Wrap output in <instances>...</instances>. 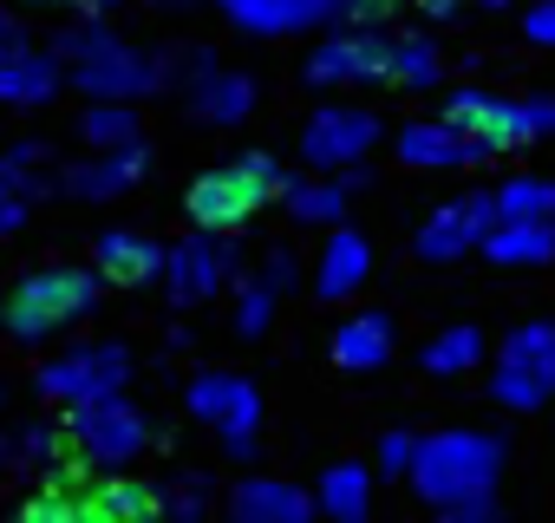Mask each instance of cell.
Masks as SVG:
<instances>
[{
  "instance_id": "cell-21",
  "label": "cell",
  "mask_w": 555,
  "mask_h": 523,
  "mask_svg": "<svg viewBox=\"0 0 555 523\" xmlns=\"http://www.w3.org/2000/svg\"><path fill=\"white\" fill-rule=\"evenodd\" d=\"M392 347H399V328H392V315H379V308L347 315V321L334 328V341H327V354H334L340 373H379V367L392 360Z\"/></svg>"
},
{
  "instance_id": "cell-32",
  "label": "cell",
  "mask_w": 555,
  "mask_h": 523,
  "mask_svg": "<svg viewBox=\"0 0 555 523\" xmlns=\"http://www.w3.org/2000/svg\"><path fill=\"white\" fill-rule=\"evenodd\" d=\"M274 302H282V295H274L261 276H235V334L242 341H261L268 321H274Z\"/></svg>"
},
{
  "instance_id": "cell-2",
  "label": "cell",
  "mask_w": 555,
  "mask_h": 523,
  "mask_svg": "<svg viewBox=\"0 0 555 523\" xmlns=\"http://www.w3.org/2000/svg\"><path fill=\"white\" fill-rule=\"evenodd\" d=\"M53 60H66V79L86 92V99H151V92H164V60L157 53H144V47H131V40H118L105 21H79V27H66L60 40H53Z\"/></svg>"
},
{
  "instance_id": "cell-33",
  "label": "cell",
  "mask_w": 555,
  "mask_h": 523,
  "mask_svg": "<svg viewBox=\"0 0 555 523\" xmlns=\"http://www.w3.org/2000/svg\"><path fill=\"white\" fill-rule=\"evenodd\" d=\"M21 516H27V523H73V516H79V490H66V484H47V477H40V490L21 503Z\"/></svg>"
},
{
  "instance_id": "cell-43",
  "label": "cell",
  "mask_w": 555,
  "mask_h": 523,
  "mask_svg": "<svg viewBox=\"0 0 555 523\" xmlns=\"http://www.w3.org/2000/svg\"><path fill=\"white\" fill-rule=\"evenodd\" d=\"M66 8H79V14H92V21H105V14L118 8V0H66Z\"/></svg>"
},
{
  "instance_id": "cell-6",
  "label": "cell",
  "mask_w": 555,
  "mask_h": 523,
  "mask_svg": "<svg viewBox=\"0 0 555 523\" xmlns=\"http://www.w3.org/2000/svg\"><path fill=\"white\" fill-rule=\"evenodd\" d=\"M183 406H190L196 425H209V432L222 438V451H229L235 464H248V458L261 451V393H255L248 373L203 367V373H190Z\"/></svg>"
},
{
  "instance_id": "cell-3",
  "label": "cell",
  "mask_w": 555,
  "mask_h": 523,
  "mask_svg": "<svg viewBox=\"0 0 555 523\" xmlns=\"http://www.w3.org/2000/svg\"><path fill=\"white\" fill-rule=\"evenodd\" d=\"M92 308H99V269H27L0 302V328L21 347H40L79 328Z\"/></svg>"
},
{
  "instance_id": "cell-14",
  "label": "cell",
  "mask_w": 555,
  "mask_h": 523,
  "mask_svg": "<svg viewBox=\"0 0 555 523\" xmlns=\"http://www.w3.org/2000/svg\"><path fill=\"white\" fill-rule=\"evenodd\" d=\"M190 66H183V86H190V112L203 118V125H242V118H255V79L248 73H235V66H222L209 47H190L183 53Z\"/></svg>"
},
{
  "instance_id": "cell-34",
  "label": "cell",
  "mask_w": 555,
  "mask_h": 523,
  "mask_svg": "<svg viewBox=\"0 0 555 523\" xmlns=\"http://www.w3.org/2000/svg\"><path fill=\"white\" fill-rule=\"evenodd\" d=\"M412 451H418V432L392 425V432L379 438V451H373V471H379V477H405V471H412Z\"/></svg>"
},
{
  "instance_id": "cell-8",
  "label": "cell",
  "mask_w": 555,
  "mask_h": 523,
  "mask_svg": "<svg viewBox=\"0 0 555 523\" xmlns=\"http://www.w3.org/2000/svg\"><path fill=\"white\" fill-rule=\"evenodd\" d=\"M490 399L503 412H542L555 406V321H522L496 347Z\"/></svg>"
},
{
  "instance_id": "cell-19",
  "label": "cell",
  "mask_w": 555,
  "mask_h": 523,
  "mask_svg": "<svg viewBox=\"0 0 555 523\" xmlns=\"http://www.w3.org/2000/svg\"><path fill=\"white\" fill-rule=\"evenodd\" d=\"M229 516L235 523H314V490L288 484V477H235L229 490Z\"/></svg>"
},
{
  "instance_id": "cell-17",
  "label": "cell",
  "mask_w": 555,
  "mask_h": 523,
  "mask_svg": "<svg viewBox=\"0 0 555 523\" xmlns=\"http://www.w3.org/2000/svg\"><path fill=\"white\" fill-rule=\"evenodd\" d=\"M392 151H399L405 170H477V164L496 157V151H483L477 138H464V131L444 125V118H412V125L392 138Z\"/></svg>"
},
{
  "instance_id": "cell-20",
  "label": "cell",
  "mask_w": 555,
  "mask_h": 523,
  "mask_svg": "<svg viewBox=\"0 0 555 523\" xmlns=\"http://www.w3.org/2000/svg\"><path fill=\"white\" fill-rule=\"evenodd\" d=\"M79 516H92V523H151V516H164V490H151L144 477L92 471V484L79 490Z\"/></svg>"
},
{
  "instance_id": "cell-24",
  "label": "cell",
  "mask_w": 555,
  "mask_h": 523,
  "mask_svg": "<svg viewBox=\"0 0 555 523\" xmlns=\"http://www.w3.org/2000/svg\"><path fill=\"white\" fill-rule=\"evenodd\" d=\"M483 262H496V269H548L555 262V222H490L483 229Z\"/></svg>"
},
{
  "instance_id": "cell-16",
  "label": "cell",
  "mask_w": 555,
  "mask_h": 523,
  "mask_svg": "<svg viewBox=\"0 0 555 523\" xmlns=\"http://www.w3.org/2000/svg\"><path fill=\"white\" fill-rule=\"evenodd\" d=\"M144 170H151V151H144V138H131V144L92 151L86 164H66V170L53 177V190L79 196V203H112V196L138 190V183H144Z\"/></svg>"
},
{
  "instance_id": "cell-26",
  "label": "cell",
  "mask_w": 555,
  "mask_h": 523,
  "mask_svg": "<svg viewBox=\"0 0 555 523\" xmlns=\"http://www.w3.org/2000/svg\"><path fill=\"white\" fill-rule=\"evenodd\" d=\"M483 354H490L483 328H477V321H451V328H438V334L418 347V373H431V380H457V373H477Z\"/></svg>"
},
{
  "instance_id": "cell-30",
  "label": "cell",
  "mask_w": 555,
  "mask_h": 523,
  "mask_svg": "<svg viewBox=\"0 0 555 523\" xmlns=\"http://www.w3.org/2000/svg\"><path fill=\"white\" fill-rule=\"evenodd\" d=\"M503 222H555V183L548 177H509L490 190Z\"/></svg>"
},
{
  "instance_id": "cell-44",
  "label": "cell",
  "mask_w": 555,
  "mask_h": 523,
  "mask_svg": "<svg viewBox=\"0 0 555 523\" xmlns=\"http://www.w3.org/2000/svg\"><path fill=\"white\" fill-rule=\"evenodd\" d=\"M464 8H483V14H503V8H509V0H464Z\"/></svg>"
},
{
  "instance_id": "cell-5",
  "label": "cell",
  "mask_w": 555,
  "mask_h": 523,
  "mask_svg": "<svg viewBox=\"0 0 555 523\" xmlns=\"http://www.w3.org/2000/svg\"><path fill=\"white\" fill-rule=\"evenodd\" d=\"M444 125H457L464 138H477L483 151H522V144H535V138H555V99L548 92H535V99H496V92H483V86H464V92H451L444 99V112H438Z\"/></svg>"
},
{
  "instance_id": "cell-22",
  "label": "cell",
  "mask_w": 555,
  "mask_h": 523,
  "mask_svg": "<svg viewBox=\"0 0 555 523\" xmlns=\"http://www.w3.org/2000/svg\"><path fill=\"white\" fill-rule=\"evenodd\" d=\"M92 262H99V282H112V289H144V282H157V269H164V248H157L151 235H138V229H99Z\"/></svg>"
},
{
  "instance_id": "cell-1",
  "label": "cell",
  "mask_w": 555,
  "mask_h": 523,
  "mask_svg": "<svg viewBox=\"0 0 555 523\" xmlns=\"http://www.w3.org/2000/svg\"><path fill=\"white\" fill-rule=\"evenodd\" d=\"M496 477H503V438L477 432V425L418 432V451H412V471H405V484L425 510L483 497V490H496Z\"/></svg>"
},
{
  "instance_id": "cell-29",
  "label": "cell",
  "mask_w": 555,
  "mask_h": 523,
  "mask_svg": "<svg viewBox=\"0 0 555 523\" xmlns=\"http://www.w3.org/2000/svg\"><path fill=\"white\" fill-rule=\"evenodd\" d=\"M79 138H86V151H112V144L144 138V131H138L131 99H86V112H79Z\"/></svg>"
},
{
  "instance_id": "cell-46",
  "label": "cell",
  "mask_w": 555,
  "mask_h": 523,
  "mask_svg": "<svg viewBox=\"0 0 555 523\" xmlns=\"http://www.w3.org/2000/svg\"><path fill=\"white\" fill-rule=\"evenodd\" d=\"M157 8H190V0H157Z\"/></svg>"
},
{
  "instance_id": "cell-9",
  "label": "cell",
  "mask_w": 555,
  "mask_h": 523,
  "mask_svg": "<svg viewBox=\"0 0 555 523\" xmlns=\"http://www.w3.org/2000/svg\"><path fill=\"white\" fill-rule=\"evenodd\" d=\"M164 295L177 302V308H196V302H216L222 289H235V276H242V242L229 235V229H196V235H183V242H170L164 248Z\"/></svg>"
},
{
  "instance_id": "cell-42",
  "label": "cell",
  "mask_w": 555,
  "mask_h": 523,
  "mask_svg": "<svg viewBox=\"0 0 555 523\" xmlns=\"http://www.w3.org/2000/svg\"><path fill=\"white\" fill-rule=\"evenodd\" d=\"M21 40H27V27H21L8 8H0V47H21Z\"/></svg>"
},
{
  "instance_id": "cell-18",
  "label": "cell",
  "mask_w": 555,
  "mask_h": 523,
  "mask_svg": "<svg viewBox=\"0 0 555 523\" xmlns=\"http://www.w3.org/2000/svg\"><path fill=\"white\" fill-rule=\"evenodd\" d=\"M366 282H373V242H366L353 222H334V229H327V248H321V262H314V302L340 308V302H353Z\"/></svg>"
},
{
  "instance_id": "cell-13",
  "label": "cell",
  "mask_w": 555,
  "mask_h": 523,
  "mask_svg": "<svg viewBox=\"0 0 555 523\" xmlns=\"http://www.w3.org/2000/svg\"><path fill=\"white\" fill-rule=\"evenodd\" d=\"M496 222V196L490 190H464V196H451V203H438L431 216H425V229H418V262H431V269H444V262H464V255H477V242H483V229Z\"/></svg>"
},
{
  "instance_id": "cell-7",
  "label": "cell",
  "mask_w": 555,
  "mask_h": 523,
  "mask_svg": "<svg viewBox=\"0 0 555 523\" xmlns=\"http://www.w3.org/2000/svg\"><path fill=\"white\" fill-rule=\"evenodd\" d=\"M66 438L92 471H131L151 451V419L125 393H105V399L66 406Z\"/></svg>"
},
{
  "instance_id": "cell-28",
  "label": "cell",
  "mask_w": 555,
  "mask_h": 523,
  "mask_svg": "<svg viewBox=\"0 0 555 523\" xmlns=\"http://www.w3.org/2000/svg\"><path fill=\"white\" fill-rule=\"evenodd\" d=\"M386 79H392V86H405V92H431V86L444 79V53H438V40H425V34H412V40H392Z\"/></svg>"
},
{
  "instance_id": "cell-41",
  "label": "cell",
  "mask_w": 555,
  "mask_h": 523,
  "mask_svg": "<svg viewBox=\"0 0 555 523\" xmlns=\"http://www.w3.org/2000/svg\"><path fill=\"white\" fill-rule=\"evenodd\" d=\"M418 8H425V21H457L464 0H418Z\"/></svg>"
},
{
  "instance_id": "cell-10",
  "label": "cell",
  "mask_w": 555,
  "mask_h": 523,
  "mask_svg": "<svg viewBox=\"0 0 555 523\" xmlns=\"http://www.w3.org/2000/svg\"><path fill=\"white\" fill-rule=\"evenodd\" d=\"M125 380H131V347L125 341H86V347H66V354L40 360L34 393L47 406H86V399L125 393Z\"/></svg>"
},
{
  "instance_id": "cell-11",
  "label": "cell",
  "mask_w": 555,
  "mask_h": 523,
  "mask_svg": "<svg viewBox=\"0 0 555 523\" xmlns=\"http://www.w3.org/2000/svg\"><path fill=\"white\" fill-rule=\"evenodd\" d=\"M379 138H386V118H379L373 105H321V112L301 125V164L334 177L340 164L373 157Z\"/></svg>"
},
{
  "instance_id": "cell-36",
  "label": "cell",
  "mask_w": 555,
  "mask_h": 523,
  "mask_svg": "<svg viewBox=\"0 0 555 523\" xmlns=\"http://www.w3.org/2000/svg\"><path fill=\"white\" fill-rule=\"evenodd\" d=\"M522 40L529 47H555V0H529L522 8Z\"/></svg>"
},
{
  "instance_id": "cell-23",
  "label": "cell",
  "mask_w": 555,
  "mask_h": 523,
  "mask_svg": "<svg viewBox=\"0 0 555 523\" xmlns=\"http://www.w3.org/2000/svg\"><path fill=\"white\" fill-rule=\"evenodd\" d=\"M60 60L53 53H40V47H0V105H14V112H34V105H47L53 92H60Z\"/></svg>"
},
{
  "instance_id": "cell-27",
  "label": "cell",
  "mask_w": 555,
  "mask_h": 523,
  "mask_svg": "<svg viewBox=\"0 0 555 523\" xmlns=\"http://www.w3.org/2000/svg\"><path fill=\"white\" fill-rule=\"evenodd\" d=\"M282 209L295 222H308V229H334V222H347V190H340V177L308 170V177H288L282 183Z\"/></svg>"
},
{
  "instance_id": "cell-25",
  "label": "cell",
  "mask_w": 555,
  "mask_h": 523,
  "mask_svg": "<svg viewBox=\"0 0 555 523\" xmlns=\"http://www.w3.org/2000/svg\"><path fill=\"white\" fill-rule=\"evenodd\" d=\"M373 484H379V471H373V464L340 458V464H327V471H321L314 510H321V516H334V523H366V516H373Z\"/></svg>"
},
{
  "instance_id": "cell-38",
  "label": "cell",
  "mask_w": 555,
  "mask_h": 523,
  "mask_svg": "<svg viewBox=\"0 0 555 523\" xmlns=\"http://www.w3.org/2000/svg\"><path fill=\"white\" fill-rule=\"evenodd\" d=\"M438 516H444V523H490V516H496V490H483V497H464V503H444Z\"/></svg>"
},
{
  "instance_id": "cell-37",
  "label": "cell",
  "mask_w": 555,
  "mask_h": 523,
  "mask_svg": "<svg viewBox=\"0 0 555 523\" xmlns=\"http://www.w3.org/2000/svg\"><path fill=\"white\" fill-rule=\"evenodd\" d=\"M295 269H301V262H295V248H268V262H261V282H268L274 295H288V289H295Z\"/></svg>"
},
{
  "instance_id": "cell-45",
  "label": "cell",
  "mask_w": 555,
  "mask_h": 523,
  "mask_svg": "<svg viewBox=\"0 0 555 523\" xmlns=\"http://www.w3.org/2000/svg\"><path fill=\"white\" fill-rule=\"evenodd\" d=\"M27 8H66V0H27Z\"/></svg>"
},
{
  "instance_id": "cell-12",
  "label": "cell",
  "mask_w": 555,
  "mask_h": 523,
  "mask_svg": "<svg viewBox=\"0 0 555 523\" xmlns=\"http://www.w3.org/2000/svg\"><path fill=\"white\" fill-rule=\"evenodd\" d=\"M386 60H392V40L379 27H334L301 60V79L308 86H366V79H386Z\"/></svg>"
},
{
  "instance_id": "cell-4",
  "label": "cell",
  "mask_w": 555,
  "mask_h": 523,
  "mask_svg": "<svg viewBox=\"0 0 555 523\" xmlns=\"http://www.w3.org/2000/svg\"><path fill=\"white\" fill-rule=\"evenodd\" d=\"M282 183H288V170L274 164L268 151H242L235 164H222V170H209V177L190 183V196H183L190 229H229V235H242L248 216H261L268 196H282Z\"/></svg>"
},
{
  "instance_id": "cell-15",
  "label": "cell",
  "mask_w": 555,
  "mask_h": 523,
  "mask_svg": "<svg viewBox=\"0 0 555 523\" xmlns=\"http://www.w3.org/2000/svg\"><path fill=\"white\" fill-rule=\"evenodd\" d=\"M229 27L255 40H288V34H327L347 21V0H216Z\"/></svg>"
},
{
  "instance_id": "cell-31",
  "label": "cell",
  "mask_w": 555,
  "mask_h": 523,
  "mask_svg": "<svg viewBox=\"0 0 555 523\" xmlns=\"http://www.w3.org/2000/svg\"><path fill=\"white\" fill-rule=\"evenodd\" d=\"M47 144H14V151H0V196H47L53 177H47Z\"/></svg>"
},
{
  "instance_id": "cell-40",
  "label": "cell",
  "mask_w": 555,
  "mask_h": 523,
  "mask_svg": "<svg viewBox=\"0 0 555 523\" xmlns=\"http://www.w3.org/2000/svg\"><path fill=\"white\" fill-rule=\"evenodd\" d=\"M27 229V196H0V235H21Z\"/></svg>"
},
{
  "instance_id": "cell-35",
  "label": "cell",
  "mask_w": 555,
  "mask_h": 523,
  "mask_svg": "<svg viewBox=\"0 0 555 523\" xmlns=\"http://www.w3.org/2000/svg\"><path fill=\"white\" fill-rule=\"evenodd\" d=\"M203 490H209V471H183V490H170L164 497V516H209V503H203Z\"/></svg>"
},
{
  "instance_id": "cell-39",
  "label": "cell",
  "mask_w": 555,
  "mask_h": 523,
  "mask_svg": "<svg viewBox=\"0 0 555 523\" xmlns=\"http://www.w3.org/2000/svg\"><path fill=\"white\" fill-rule=\"evenodd\" d=\"M392 8H399V0H347V21L340 27H379Z\"/></svg>"
}]
</instances>
